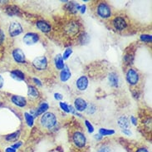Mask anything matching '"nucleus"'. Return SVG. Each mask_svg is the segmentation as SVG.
<instances>
[{
    "mask_svg": "<svg viewBox=\"0 0 152 152\" xmlns=\"http://www.w3.org/2000/svg\"><path fill=\"white\" fill-rule=\"evenodd\" d=\"M87 102L83 98H77L74 101V108L77 111H83L86 110Z\"/></svg>",
    "mask_w": 152,
    "mask_h": 152,
    "instance_id": "11",
    "label": "nucleus"
},
{
    "mask_svg": "<svg viewBox=\"0 0 152 152\" xmlns=\"http://www.w3.org/2000/svg\"><path fill=\"white\" fill-rule=\"evenodd\" d=\"M131 121H132L133 125H135V126L137 125V120H136V117H135V116H133V115L131 116Z\"/></svg>",
    "mask_w": 152,
    "mask_h": 152,
    "instance_id": "39",
    "label": "nucleus"
},
{
    "mask_svg": "<svg viewBox=\"0 0 152 152\" xmlns=\"http://www.w3.org/2000/svg\"><path fill=\"white\" fill-rule=\"evenodd\" d=\"M11 102L12 104L19 107H24L27 105V100L25 99V97L21 96H17V95H14L11 97Z\"/></svg>",
    "mask_w": 152,
    "mask_h": 152,
    "instance_id": "12",
    "label": "nucleus"
},
{
    "mask_svg": "<svg viewBox=\"0 0 152 152\" xmlns=\"http://www.w3.org/2000/svg\"><path fill=\"white\" fill-rule=\"evenodd\" d=\"M20 137V131H18V132H13L11 133L8 136H6L5 139L8 141H17V140Z\"/></svg>",
    "mask_w": 152,
    "mask_h": 152,
    "instance_id": "22",
    "label": "nucleus"
},
{
    "mask_svg": "<svg viewBox=\"0 0 152 152\" xmlns=\"http://www.w3.org/2000/svg\"><path fill=\"white\" fill-rule=\"evenodd\" d=\"M136 152H149L148 150L146 148H144V147H141V148H139Z\"/></svg>",
    "mask_w": 152,
    "mask_h": 152,
    "instance_id": "43",
    "label": "nucleus"
},
{
    "mask_svg": "<svg viewBox=\"0 0 152 152\" xmlns=\"http://www.w3.org/2000/svg\"><path fill=\"white\" fill-rule=\"evenodd\" d=\"M85 125H86V128H87V131H88V132L89 133H93V132H94V127H93V126L91 124V122L89 121H87V120H86L85 121Z\"/></svg>",
    "mask_w": 152,
    "mask_h": 152,
    "instance_id": "29",
    "label": "nucleus"
},
{
    "mask_svg": "<svg viewBox=\"0 0 152 152\" xmlns=\"http://www.w3.org/2000/svg\"><path fill=\"white\" fill-rule=\"evenodd\" d=\"M49 109V105L48 103L46 102H42L37 109L35 110V112H36V117L38 116V115H42V114H44L46 113L48 110Z\"/></svg>",
    "mask_w": 152,
    "mask_h": 152,
    "instance_id": "17",
    "label": "nucleus"
},
{
    "mask_svg": "<svg viewBox=\"0 0 152 152\" xmlns=\"http://www.w3.org/2000/svg\"><path fill=\"white\" fill-rule=\"evenodd\" d=\"M97 13L102 18H108L111 15V10L110 6L105 3H101L97 6Z\"/></svg>",
    "mask_w": 152,
    "mask_h": 152,
    "instance_id": "3",
    "label": "nucleus"
},
{
    "mask_svg": "<svg viewBox=\"0 0 152 152\" xmlns=\"http://www.w3.org/2000/svg\"><path fill=\"white\" fill-rule=\"evenodd\" d=\"M72 140L74 145L78 148H83L85 147L86 144V138L85 135L81 132H74L72 136Z\"/></svg>",
    "mask_w": 152,
    "mask_h": 152,
    "instance_id": "2",
    "label": "nucleus"
},
{
    "mask_svg": "<svg viewBox=\"0 0 152 152\" xmlns=\"http://www.w3.org/2000/svg\"><path fill=\"white\" fill-rule=\"evenodd\" d=\"M41 125L47 129H53L57 124V117L53 112H46L42 115Z\"/></svg>",
    "mask_w": 152,
    "mask_h": 152,
    "instance_id": "1",
    "label": "nucleus"
},
{
    "mask_svg": "<svg viewBox=\"0 0 152 152\" xmlns=\"http://www.w3.org/2000/svg\"><path fill=\"white\" fill-rule=\"evenodd\" d=\"M22 145H23V143L21 142V141H18V142H16L15 144H13L12 145V147L13 149H15V150H17V149L20 148L21 146H22Z\"/></svg>",
    "mask_w": 152,
    "mask_h": 152,
    "instance_id": "35",
    "label": "nucleus"
},
{
    "mask_svg": "<svg viewBox=\"0 0 152 152\" xmlns=\"http://www.w3.org/2000/svg\"><path fill=\"white\" fill-rule=\"evenodd\" d=\"M23 29L22 25L19 23H17V22H12L11 24L9 25V28H8V33L9 35L12 37H17L18 36L19 34L23 33Z\"/></svg>",
    "mask_w": 152,
    "mask_h": 152,
    "instance_id": "4",
    "label": "nucleus"
},
{
    "mask_svg": "<svg viewBox=\"0 0 152 152\" xmlns=\"http://www.w3.org/2000/svg\"><path fill=\"white\" fill-rule=\"evenodd\" d=\"M28 95L29 96L33 97V98H37L39 96V92L37 89L33 86H28Z\"/></svg>",
    "mask_w": 152,
    "mask_h": 152,
    "instance_id": "21",
    "label": "nucleus"
},
{
    "mask_svg": "<svg viewBox=\"0 0 152 152\" xmlns=\"http://www.w3.org/2000/svg\"><path fill=\"white\" fill-rule=\"evenodd\" d=\"M140 40L143 41L144 42L149 43V42H151L152 41V37L151 35H148V34H142L140 36Z\"/></svg>",
    "mask_w": 152,
    "mask_h": 152,
    "instance_id": "28",
    "label": "nucleus"
},
{
    "mask_svg": "<svg viewBox=\"0 0 152 152\" xmlns=\"http://www.w3.org/2000/svg\"><path fill=\"white\" fill-rule=\"evenodd\" d=\"M4 77L0 75V89L4 86Z\"/></svg>",
    "mask_w": 152,
    "mask_h": 152,
    "instance_id": "42",
    "label": "nucleus"
},
{
    "mask_svg": "<svg viewBox=\"0 0 152 152\" xmlns=\"http://www.w3.org/2000/svg\"><path fill=\"white\" fill-rule=\"evenodd\" d=\"M59 105H60V107L62 111H64L66 113H69V106L67 104H66L65 102H60Z\"/></svg>",
    "mask_w": 152,
    "mask_h": 152,
    "instance_id": "33",
    "label": "nucleus"
},
{
    "mask_svg": "<svg viewBox=\"0 0 152 152\" xmlns=\"http://www.w3.org/2000/svg\"><path fill=\"white\" fill-rule=\"evenodd\" d=\"M79 6H80V5H79L78 4H76V3H73V2H70L69 4H67L66 8H67V9H68L71 12H73V13H75V12H77V11L78 10Z\"/></svg>",
    "mask_w": 152,
    "mask_h": 152,
    "instance_id": "25",
    "label": "nucleus"
},
{
    "mask_svg": "<svg viewBox=\"0 0 152 152\" xmlns=\"http://www.w3.org/2000/svg\"><path fill=\"white\" fill-rule=\"evenodd\" d=\"M10 76L11 77L13 78L14 80L21 82V81H23L25 79L24 73L23 72H21L20 70H12L10 72Z\"/></svg>",
    "mask_w": 152,
    "mask_h": 152,
    "instance_id": "16",
    "label": "nucleus"
},
{
    "mask_svg": "<svg viewBox=\"0 0 152 152\" xmlns=\"http://www.w3.org/2000/svg\"><path fill=\"white\" fill-rule=\"evenodd\" d=\"M99 134L102 136H111L113 134H115V131L114 130H111V129H106V128H101L99 130Z\"/></svg>",
    "mask_w": 152,
    "mask_h": 152,
    "instance_id": "23",
    "label": "nucleus"
},
{
    "mask_svg": "<svg viewBox=\"0 0 152 152\" xmlns=\"http://www.w3.org/2000/svg\"><path fill=\"white\" fill-rule=\"evenodd\" d=\"M122 132L128 136H131L132 135V132H131L129 129H123V130H122Z\"/></svg>",
    "mask_w": 152,
    "mask_h": 152,
    "instance_id": "36",
    "label": "nucleus"
},
{
    "mask_svg": "<svg viewBox=\"0 0 152 152\" xmlns=\"http://www.w3.org/2000/svg\"><path fill=\"white\" fill-rule=\"evenodd\" d=\"M54 62H55V66H56L57 69H58V70H62L64 68V66H65V65H64V60H63L61 54H58L55 57Z\"/></svg>",
    "mask_w": 152,
    "mask_h": 152,
    "instance_id": "19",
    "label": "nucleus"
},
{
    "mask_svg": "<svg viewBox=\"0 0 152 152\" xmlns=\"http://www.w3.org/2000/svg\"><path fill=\"white\" fill-rule=\"evenodd\" d=\"M33 82H35V83H36V84H37V85H38V86H42V82H41V81H40V80H38V79H37V78H33Z\"/></svg>",
    "mask_w": 152,
    "mask_h": 152,
    "instance_id": "40",
    "label": "nucleus"
},
{
    "mask_svg": "<svg viewBox=\"0 0 152 152\" xmlns=\"http://www.w3.org/2000/svg\"><path fill=\"white\" fill-rule=\"evenodd\" d=\"M97 152H111V148H110L108 145H102V146L97 150Z\"/></svg>",
    "mask_w": 152,
    "mask_h": 152,
    "instance_id": "31",
    "label": "nucleus"
},
{
    "mask_svg": "<svg viewBox=\"0 0 152 152\" xmlns=\"http://www.w3.org/2000/svg\"><path fill=\"white\" fill-rule=\"evenodd\" d=\"M12 55L14 61L18 63H24L25 61H26L24 53L20 48H15L12 51Z\"/></svg>",
    "mask_w": 152,
    "mask_h": 152,
    "instance_id": "9",
    "label": "nucleus"
},
{
    "mask_svg": "<svg viewBox=\"0 0 152 152\" xmlns=\"http://www.w3.org/2000/svg\"><path fill=\"white\" fill-rule=\"evenodd\" d=\"M23 41L26 45H33L39 41V35L35 33H28L24 35Z\"/></svg>",
    "mask_w": 152,
    "mask_h": 152,
    "instance_id": "6",
    "label": "nucleus"
},
{
    "mask_svg": "<svg viewBox=\"0 0 152 152\" xmlns=\"http://www.w3.org/2000/svg\"><path fill=\"white\" fill-rule=\"evenodd\" d=\"M86 5H80L79 6V8H78V10L80 11V12H82V13H85V12H86Z\"/></svg>",
    "mask_w": 152,
    "mask_h": 152,
    "instance_id": "37",
    "label": "nucleus"
},
{
    "mask_svg": "<svg viewBox=\"0 0 152 152\" xmlns=\"http://www.w3.org/2000/svg\"><path fill=\"white\" fill-rule=\"evenodd\" d=\"M94 137H95V139H96V140H101V139L102 138V136H101L100 134H97V135H96Z\"/></svg>",
    "mask_w": 152,
    "mask_h": 152,
    "instance_id": "44",
    "label": "nucleus"
},
{
    "mask_svg": "<svg viewBox=\"0 0 152 152\" xmlns=\"http://www.w3.org/2000/svg\"><path fill=\"white\" fill-rule=\"evenodd\" d=\"M76 85L79 91H85L88 86V79L86 76H82L77 80Z\"/></svg>",
    "mask_w": 152,
    "mask_h": 152,
    "instance_id": "13",
    "label": "nucleus"
},
{
    "mask_svg": "<svg viewBox=\"0 0 152 152\" xmlns=\"http://www.w3.org/2000/svg\"><path fill=\"white\" fill-rule=\"evenodd\" d=\"M19 9L15 7V6H11L7 9V12L9 15H13V14H18V13Z\"/></svg>",
    "mask_w": 152,
    "mask_h": 152,
    "instance_id": "26",
    "label": "nucleus"
},
{
    "mask_svg": "<svg viewBox=\"0 0 152 152\" xmlns=\"http://www.w3.org/2000/svg\"><path fill=\"white\" fill-rule=\"evenodd\" d=\"M80 41L82 42V44L84 43H87L89 42V36L87 33H83L82 36H81V38H80Z\"/></svg>",
    "mask_w": 152,
    "mask_h": 152,
    "instance_id": "30",
    "label": "nucleus"
},
{
    "mask_svg": "<svg viewBox=\"0 0 152 152\" xmlns=\"http://www.w3.org/2000/svg\"><path fill=\"white\" fill-rule=\"evenodd\" d=\"M5 152H16V150L12 148V146H10V147L6 148V150H5Z\"/></svg>",
    "mask_w": 152,
    "mask_h": 152,
    "instance_id": "41",
    "label": "nucleus"
},
{
    "mask_svg": "<svg viewBox=\"0 0 152 152\" xmlns=\"http://www.w3.org/2000/svg\"><path fill=\"white\" fill-rule=\"evenodd\" d=\"M126 80H127L128 83L130 85H132V86H135L138 83V81H139V75H138V72H136V70L134 69H129L126 73Z\"/></svg>",
    "mask_w": 152,
    "mask_h": 152,
    "instance_id": "7",
    "label": "nucleus"
},
{
    "mask_svg": "<svg viewBox=\"0 0 152 152\" xmlns=\"http://www.w3.org/2000/svg\"><path fill=\"white\" fill-rule=\"evenodd\" d=\"M112 23H113L114 28L115 29H117V30H119V31H121V30H123V29H125L127 27L126 22L121 17H116V18H115L113 19V21H112Z\"/></svg>",
    "mask_w": 152,
    "mask_h": 152,
    "instance_id": "10",
    "label": "nucleus"
},
{
    "mask_svg": "<svg viewBox=\"0 0 152 152\" xmlns=\"http://www.w3.org/2000/svg\"><path fill=\"white\" fill-rule=\"evenodd\" d=\"M33 65L37 70H44L48 66V59L43 56L36 58L33 61Z\"/></svg>",
    "mask_w": 152,
    "mask_h": 152,
    "instance_id": "5",
    "label": "nucleus"
},
{
    "mask_svg": "<svg viewBox=\"0 0 152 152\" xmlns=\"http://www.w3.org/2000/svg\"><path fill=\"white\" fill-rule=\"evenodd\" d=\"M118 125L121 128L123 129H128L130 126V121L126 116H121L118 119Z\"/></svg>",
    "mask_w": 152,
    "mask_h": 152,
    "instance_id": "20",
    "label": "nucleus"
},
{
    "mask_svg": "<svg viewBox=\"0 0 152 152\" xmlns=\"http://www.w3.org/2000/svg\"><path fill=\"white\" fill-rule=\"evenodd\" d=\"M4 40H5V33L2 29L0 28V45L4 43Z\"/></svg>",
    "mask_w": 152,
    "mask_h": 152,
    "instance_id": "34",
    "label": "nucleus"
},
{
    "mask_svg": "<svg viewBox=\"0 0 152 152\" xmlns=\"http://www.w3.org/2000/svg\"><path fill=\"white\" fill-rule=\"evenodd\" d=\"M36 26L37 28L42 33H49L52 29L51 25L45 21H37L36 23Z\"/></svg>",
    "mask_w": 152,
    "mask_h": 152,
    "instance_id": "14",
    "label": "nucleus"
},
{
    "mask_svg": "<svg viewBox=\"0 0 152 152\" xmlns=\"http://www.w3.org/2000/svg\"><path fill=\"white\" fill-rule=\"evenodd\" d=\"M54 97H55L56 100H58V101H61V100L63 98L62 95L60 94V93H55V94H54Z\"/></svg>",
    "mask_w": 152,
    "mask_h": 152,
    "instance_id": "38",
    "label": "nucleus"
},
{
    "mask_svg": "<svg viewBox=\"0 0 152 152\" xmlns=\"http://www.w3.org/2000/svg\"><path fill=\"white\" fill-rule=\"evenodd\" d=\"M108 80H109V83L111 86L114 87H117L118 84H119V78L118 76L115 72H111L109 76H108Z\"/></svg>",
    "mask_w": 152,
    "mask_h": 152,
    "instance_id": "18",
    "label": "nucleus"
},
{
    "mask_svg": "<svg viewBox=\"0 0 152 152\" xmlns=\"http://www.w3.org/2000/svg\"><path fill=\"white\" fill-rule=\"evenodd\" d=\"M72 53V49L71 48H67L66 50H65V52L63 53L62 54V58H63V60H66V59H68L69 57H70Z\"/></svg>",
    "mask_w": 152,
    "mask_h": 152,
    "instance_id": "27",
    "label": "nucleus"
},
{
    "mask_svg": "<svg viewBox=\"0 0 152 152\" xmlns=\"http://www.w3.org/2000/svg\"><path fill=\"white\" fill-rule=\"evenodd\" d=\"M86 109H87V113L88 114H93L95 111H96V108L95 107L94 105H92V104H91V105H87V107H86Z\"/></svg>",
    "mask_w": 152,
    "mask_h": 152,
    "instance_id": "32",
    "label": "nucleus"
},
{
    "mask_svg": "<svg viewBox=\"0 0 152 152\" xmlns=\"http://www.w3.org/2000/svg\"><path fill=\"white\" fill-rule=\"evenodd\" d=\"M24 117L26 120V122L28 124V126H33L34 124V117L31 115L29 112H24Z\"/></svg>",
    "mask_w": 152,
    "mask_h": 152,
    "instance_id": "24",
    "label": "nucleus"
},
{
    "mask_svg": "<svg viewBox=\"0 0 152 152\" xmlns=\"http://www.w3.org/2000/svg\"><path fill=\"white\" fill-rule=\"evenodd\" d=\"M72 73H71L70 69L68 68V66H64V68L62 69L61 73H60V79L63 82L68 81L71 78Z\"/></svg>",
    "mask_w": 152,
    "mask_h": 152,
    "instance_id": "15",
    "label": "nucleus"
},
{
    "mask_svg": "<svg viewBox=\"0 0 152 152\" xmlns=\"http://www.w3.org/2000/svg\"><path fill=\"white\" fill-rule=\"evenodd\" d=\"M66 33L70 36H74L79 32V24L77 22H70L68 23L65 28Z\"/></svg>",
    "mask_w": 152,
    "mask_h": 152,
    "instance_id": "8",
    "label": "nucleus"
}]
</instances>
